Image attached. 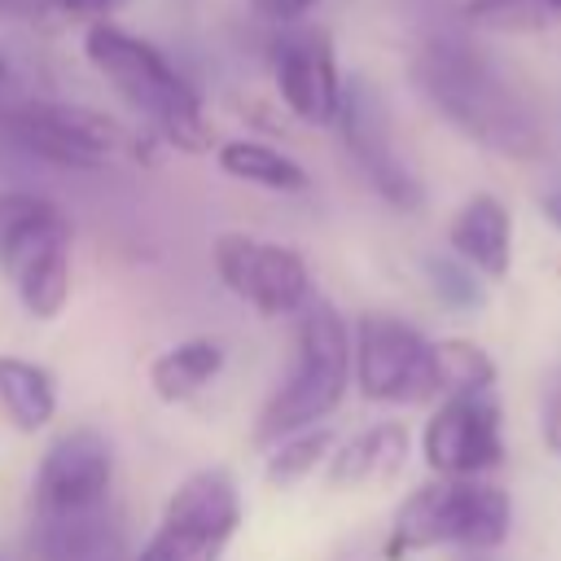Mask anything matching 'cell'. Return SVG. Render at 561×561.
<instances>
[{"instance_id": "6da1fadb", "label": "cell", "mask_w": 561, "mask_h": 561, "mask_svg": "<svg viewBox=\"0 0 561 561\" xmlns=\"http://www.w3.org/2000/svg\"><path fill=\"white\" fill-rule=\"evenodd\" d=\"M412 83L473 145L504 158H535L543 149V127L530 101L465 35H430L412 53Z\"/></svg>"}, {"instance_id": "7a4b0ae2", "label": "cell", "mask_w": 561, "mask_h": 561, "mask_svg": "<svg viewBox=\"0 0 561 561\" xmlns=\"http://www.w3.org/2000/svg\"><path fill=\"white\" fill-rule=\"evenodd\" d=\"M110 486L114 451L96 430L53 438L31 482V557L92 561L110 552Z\"/></svg>"}, {"instance_id": "3957f363", "label": "cell", "mask_w": 561, "mask_h": 561, "mask_svg": "<svg viewBox=\"0 0 561 561\" xmlns=\"http://www.w3.org/2000/svg\"><path fill=\"white\" fill-rule=\"evenodd\" d=\"M83 53L92 70L175 149L202 153L210 149V123L202 110L197 88L158 53L149 39L114 26V22H88L83 31Z\"/></svg>"}, {"instance_id": "277c9868", "label": "cell", "mask_w": 561, "mask_h": 561, "mask_svg": "<svg viewBox=\"0 0 561 561\" xmlns=\"http://www.w3.org/2000/svg\"><path fill=\"white\" fill-rule=\"evenodd\" d=\"M298 355L294 368L285 377V386L267 399V408L259 412L254 425V443L272 447L276 438L307 430L316 421H324L346 386H351V333L346 320L337 316V307L329 298H307L298 307Z\"/></svg>"}, {"instance_id": "5b68a950", "label": "cell", "mask_w": 561, "mask_h": 561, "mask_svg": "<svg viewBox=\"0 0 561 561\" xmlns=\"http://www.w3.org/2000/svg\"><path fill=\"white\" fill-rule=\"evenodd\" d=\"M0 272L35 320L61 316L70 298V219L35 193H0Z\"/></svg>"}, {"instance_id": "8992f818", "label": "cell", "mask_w": 561, "mask_h": 561, "mask_svg": "<svg viewBox=\"0 0 561 561\" xmlns=\"http://www.w3.org/2000/svg\"><path fill=\"white\" fill-rule=\"evenodd\" d=\"M508 522H513V508L500 486H486L473 478H443V482L416 486L399 504L386 539V557L399 561L408 552L438 548V543L486 552L508 539Z\"/></svg>"}, {"instance_id": "52a82bcc", "label": "cell", "mask_w": 561, "mask_h": 561, "mask_svg": "<svg viewBox=\"0 0 561 561\" xmlns=\"http://www.w3.org/2000/svg\"><path fill=\"white\" fill-rule=\"evenodd\" d=\"M237 526H241V491L232 473L197 469L171 491L162 522L136 552V561H219Z\"/></svg>"}, {"instance_id": "ba28073f", "label": "cell", "mask_w": 561, "mask_h": 561, "mask_svg": "<svg viewBox=\"0 0 561 561\" xmlns=\"http://www.w3.org/2000/svg\"><path fill=\"white\" fill-rule=\"evenodd\" d=\"M355 386L373 403H421L438 394L434 381V342L421 337L399 316H364L355 324Z\"/></svg>"}, {"instance_id": "9c48e42d", "label": "cell", "mask_w": 561, "mask_h": 561, "mask_svg": "<svg viewBox=\"0 0 561 561\" xmlns=\"http://www.w3.org/2000/svg\"><path fill=\"white\" fill-rule=\"evenodd\" d=\"M0 131L31 158L70 171H96L118 149V127L83 105L66 101H13L0 105Z\"/></svg>"}, {"instance_id": "30bf717a", "label": "cell", "mask_w": 561, "mask_h": 561, "mask_svg": "<svg viewBox=\"0 0 561 561\" xmlns=\"http://www.w3.org/2000/svg\"><path fill=\"white\" fill-rule=\"evenodd\" d=\"M333 127L342 131V145H346L351 162L359 167V175L373 184V193L381 202H390L394 210H416L425 202V188H421L412 162L394 145L390 110H386V101L373 83L351 79L342 88V110H337Z\"/></svg>"}, {"instance_id": "8fae6325", "label": "cell", "mask_w": 561, "mask_h": 561, "mask_svg": "<svg viewBox=\"0 0 561 561\" xmlns=\"http://www.w3.org/2000/svg\"><path fill=\"white\" fill-rule=\"evenodd\" d=\"M215 272L259 316H289L311 298V272L302 254L245 232L215 237Z\"/></svg>"}, {"instance_id": "7c38bea8", "label": "cell", "mask_w": 561, "mask_h": 561, "mask_svg": "<svg viewBox=\"0 0 561 561\" xmlns=\"http://www.w3.org/2000/svg\"><path fill=\"white\" fill-rule=\"evenodd\" d=\"M421 451H425V465L443 478H478L495 469L504 460V434H500V403L491 386L447 394L425 425Z\"/></svg>"}, {"instance_id": "4fadbf2b", "label": "cell", "mask_w": 561, "mask_h": 561, "mask_svg": "<svg viewBox=\"0 0 561 561\" xmlns=\"http://www.w3.org/2000/svg\"><path fill=\"white\" fill-rule=\"evenodd\" d=\"M272 79H276V92L294 118H302L311 127H333L346 83L337 75L333 39L324 26L289 22L272 39Z\"/></svg>"}, {"instance_id": "5bb4252c", "label": "cell", "mask_w": 561, "mask_h": 561, "mask_svg": "<svg viewBox=\"0 0 561 561\" xmlns=\"http://www.w3.org/2000/svg\"><path fill=\"white\" fill-rule=\"evenodd\" d=\"M451 250L482 276L500 280L508 272V259H513V224H508V210L500 206V197L491 193H473L456 219H451Z\"/></svg>"}, {"instance_id": "9a60e30c", "label": "cell", "mask_w": 561, "mask_h": 561, "mask_svg": "<svg viewBox=\"0 0 561 561\" xmlns=\"http://www.w3.org/2000/svg\"><path fill=\"white\" fill-rule=\"evenodd\" d=\"M408 460V430L394 421H381L373 430H359L351 443L329 451V486H373L390 482Z\"/></svg>"}, {"instance_id": "2e32d148", "label": "cell", "mask_w": 561, "mask_h": 561, "mask_svg": "<svg viewBox=\"0 0 561 561\" xmlns=\"http://www.w3.org/2000/svg\"><path fill=\"white\" fill-rule=\"evenodd\" d=\"M57 412V381L44 364H31L22 355H0V416L22 430L35 434L53 421Z\"/></svg>"}, {"instance_id": "e0dca14e", "label": "cell", "mask_w": 561, "mask_h": 561, "mask_svg": "<svg viewBox=\"0 0 561 561\" xmlns=\"http://www.w3.org/2000/svg\"><path fill=\"white\" fill-rule=\"evenodd\" d=\"M219 368H224V346L215 337H184L149 364V386L162 403H184L202 386H210Z\"/></svg>"}, {"instance_id": "ac0fdd59", "label": "cell", "mask_w": 561, "mask_h": 561, "mask_svg": "<svg viewBox=\"0 0 561 561\" xmlns=\"http://www.w3.org/2000/svg\"><path fill=\"white\" fill-rule=\"evenodd\" d=\"M215 158H219L224 175L259 184V188H272V193H302L311 184V175L289 153H280V149H272L263 140H224Z\"/></svg>"}, {"instance_id": "d6986e66", "label": "cell", "mask_w": 561, "mask_h": 561, "mask_svg": "<svg viewBox=\"0 0 561 561\" xmlns=\"http://www.w3.org/2000/svg\"><path fill=\"white\" fill-rule=\"evenodd\" d=\"M272 447L276 451L267 456V482L272 486H294V482L311 478L320 465H329L333 434L324 425H307V430H294V434L276 438Z\"/></svg>"}, {"instance_id": "ffe728a7", "label": "cell", "mask_w": 561, "mask_h": 561, "mask_svg": "<svg viewBox=\"0 0 561 561\" xmlns=\"http://www.w3.org/2000/svg\"><path fill=\"white\" fill-rule=\"evenodd\" d=\"M434 381H438V394L482 390L495 381V364L473 342H434Z\"/></svg>"}, {"instance_id": "44dd1931", "label": "cell", "mask_w": 561, "mask_h": 561, "mask_svg": "<svg viewBox=\"0 0 561 561\" xmlns=\"http://www.w3.org/2000/svg\"><path fill=\"white\" fill-rule=\"evenodd\" d=\"M460 13L482 31H543L557 22L548 0H465Z\"/></svg>"}, {"instance_id": "7402d4cb", "label": "cell", "mask_w": 561, "mask_h": 561, "mask_svg": "<svg viewBox=\"0 0 561 561\" xmlns=\"http://www.w3.org/2000/svg\"><path fill=\"white\" fill-rule=\"evenodd\" d=\"M425 276H430V285H434L438 302L451 307V311H478V307L486 302L482 280L473 276V267H469L460 254H430V259H425Z\"/></svg>"}, {"instance_id": "603a6c76", "label": "cell", "mask_w": 561, "mask_h": 561, "mask_svg": "<svg viewBox=\"0 0 561 561\" xmlns=\"http://www.w3.org/2000/svg\"><path fill=\"white\" fill-rule=\"evenodd\" d=\"M543 438L561 456V368L552 373V381L543 390Z\"/></svg>"}, {"instance_id": "cb8c5ba5", "label": "cell", "mask_w": 561, "mask_h": 561, "mask_svg": "<svg viewBox=\"0 0 561 561\" xmlns=\"http://www.w3.org/2000/svg\"><path fill=\"white\" fill-rule=\"evenodd\" d=\"M316 4H320V0H254V9H259L267 22H280V26H289V22L307 18Z\"/></svg>"}, {"instance_id": "d4e9b609", "label": "cell", "mask_w": 561, "mask_h": 561, "mask_svg": "<svg viewBox=\"0 0 561 561\" xmlns=\"http://www.w3.org/2000/svg\"><path fill=\"white\" fill-rule=\"evenodd\" d=\"M61 13H70V18H88V22H101V18H110L123 0H53Z\"/></svg>"}, {"instance_id": "484cf974", "label": "cell", "mask_w": 561, "mask_h": 561, "mask_svg": "<svg viewBox=\"0 0 561 561\" xmlns=\"http://www.w3.org/2000/svg\"><path fill=\"white\" fill-rule=\"evenodd\" d=\"M543 215H548V219L561 228V184H552V188L543 193Z\"/></svg>"}, {"instance_id": "4316f807", "label": "cell", "mask_w": 561, "mask_h": 561, "mask_svg": "<svg viewBox=\"0 0 561 561\" xmlns=\"http://www.w3.org/2000/svg\"><path fill=\"white\" fill-rule=\"evenodd\" d=\"M548 9H552V13H557V18H561V0H548Z\"/></svg>"}, {"instance_id": "83f0119b", "label": "cell", "mask_w": 561, "mask_h": 561, "mask_svg": "<svg viewBox=\"0 0 561 561\" xmlns=\"http://www.w3.org/2000/svg\"><path fill=\"white\" fill-rule=\"evenodd\" d=\"M92 561H110V557H105V552H101V557H92Z\"/></svg>"}, {"instance_id": "f1b7e54d", "label": "cell", "mask_w": 561, "mask_h": 561, "mask_svg": "<svg viewBox=\"0 0 561 561\" xmlns=\"http://www.w3.org/2000/svg\"><path fill=\"white\" fill-rule=\"evenodd\" d=\"M0 83H4V61H0Z\"/></svg>"}, {"instance_id": "f546056e", "label": "cell", "mask_w": 561, "mask_h": 561, "mask_svg": "<svg viewBox=\"0 0 561 561\" xmlns=\"http://www.w3.org/2000/svg\"><path fill=\"white\" fill-rule=\"evenodd\" d=\"M469 561H482V557H469Z\"/></svg>"}]
</instances>
